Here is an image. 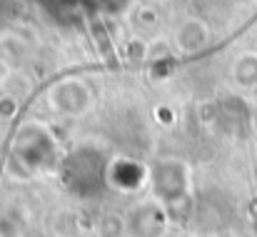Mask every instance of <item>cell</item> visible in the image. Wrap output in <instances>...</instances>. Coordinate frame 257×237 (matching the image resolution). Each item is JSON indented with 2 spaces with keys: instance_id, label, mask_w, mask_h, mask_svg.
Listing matches in <instances>:
<instances>
[{
  "instance_id": "6da1fadb",
  "label": "cell",
  "mask_w": 257,
  "mask_h": 237,
  "mask_svg": "<svg viewBox=\"0 0 257 237\" xmlns=\"http://www.w3.org/2000/svg\"><path fill=\"white\" fill-rule=\"evenodd\" d=\"M60 175H63L65 187L73 195L90 200L107 185V162L97 148L83 145L65 155L60 165Z\"/></svg>"
},
{
  "instance_id": "7a4b0ae2",
  "label": "cell",
  "mask_w": 257,
  "mask_h": 237,
  "mask_svg": "<svg viewBox=\"0 0 257 237\" xmlns=\"http://www.w3.org/2000/svg\"><path fill=\"white\" fill-rule=\"evenodd\" d=\"M150 185H153V192H155L158 202H163L165 210L170 212L175 205L187 200V187H190L187 165L175 158L158 160L150 167Z\"/></svg>"
},
{
  "instance_id": "3957f363",
  "label": "cell",
  "mask_w": 257,
  "mask_h": 237,
  "mask_svg": "<svg viewBox=\"0 0 257 237\" xmlns=\"http://www.w3.org/2000/svg\"><path fill=\"white\" fill-rule=\"evenodd\" d=\"M15 155L28 170H45L55 162V140L40 125H25L15 140Z\"/></svg>"
},
{
  "instance_id": "277c9868",
  "label": "cell",
  "mask_w": 257,
  "mask_h": 237,
  "mask_svg": "<svg viewBox=\"0 0 257 237\" xmlns=\"http://www.w3.org/2000/svg\"><path fill=\"white\" fill-rule=\"evenodd\" d=\"M168 210L163 202H143L125 217L127 237H160L168 227Z\"/></svg>"
},
{
  "instance_id": "5b68a950",
  "label": "cell",
  "mask_w": 257,
  "mask_h": 237,
  "mask_svg": "<svg viewBox=\"0 0 257 237\" xmlns=\"http://www.w3.org/2000/svg\"><path fill=\"white\" fill-rule=\"evenodd\" d=\"M92 102V95L87 90L83 80H60L53 85L50 90V105L55 112L68 115V117H78L83 115Z\"/></svg>"
},
{
  "instance_id": "8992f818",
  "label": "cell",
  "mask_w": 257,
  "mask_h": 237,
  "mask_svg": "<svg viewBox=\"0 0 257 237\" xmlns=\"http://www.w3.org/2000/svg\"><path fill=\"white\" fill-rule=\"evenodd\" d=\"M150 182V167H145L140 160L115 158L107 162V185L120 192H138Z\"/></svg>"
},
{
  "instance_id": "52a82bcc",
  "label": "cell",
  "mask_w": 257,
  "mask_h": 237,
  "mask_svg": "<svg viewBox=\"0 0 257 237\" xmlns=\"http://www.w3.org/2000/svg\"><path fill=\"white\" fill-rule=\"evenodd\" d=\"M207 40H210V30L197 18H187L175 30V45L182 55H197L200 50H205Z\"/></svg>"
},
{
  "instance_id": "ba28073f",
  "label": "cell",
  "mask_w": 257,
  "mask_h": 237,
  "mask_svg": "<svg viewBox=\"0 0 257 237\" xmlns=\"http://www.w3.org/2000/svg\"><path fill=\"white\" fill-rule=\"evenodd\" d=\"M232 78L240 87H257V53H242L232 65Z\"/></svg>"
},
{
  "instance_id": "9c48e42d",
  "label": "cell",
  "mask_w": 257,
  "mask_h": 237,
  "mask_svg": "<svg viewBox=\"0 0 257 237\" xmlns=\"http://www.w3.org/2000/svg\"><path fill=\"white\" fill-rule=\"evenodd\" d=\"M97 232H100V237H122V232H125V217L105 215L97 222Z\"/></svg>"
},
{
  "instance_id": "30bf717a",
  "label": "cell",
  "mask_w": 257,
  "mask_h": 237,
  "mask_svg": "<svg viewBox=\"0 0 257 237\" xmlns=\"http://www.w3.org/2000/svg\"><path fill=\"white\" fill-rule=\"evenodd\" d=\"M130 5H133V0H97V8L105 15H122V13H127Z\"/></svg>"
},
{
  "instance_id": "8fae6325",
  "label": "cell",
  "mask_w": 257,
  "mask_h": 237,
  "mask_svg": "<svg viewBox=\"0 0 257 237\" xmlns=\"http://www.w3.org/2000/svg\"><path fill=\"white\" fill-rule=\"evenodd\" d=\"M15 107H18L15 97H0V115L3 117H10L15 112Z\"/></svg>"
},
{
  "instance_id": "7c38bea8",
  "label": "cell",
  "mask_w": 257,
  "mask_h": 237,
  "mask_svg": "<svg viewBox=\"0 0 257 237\" xmlns=\"http://www.w3.org/2000/svg\"><path fill=\"white\" fill-rule=\"evenodd\" d=\"M252 232H255V237H257V212L252 215Z\"/></svg>"
}]
</instances>
